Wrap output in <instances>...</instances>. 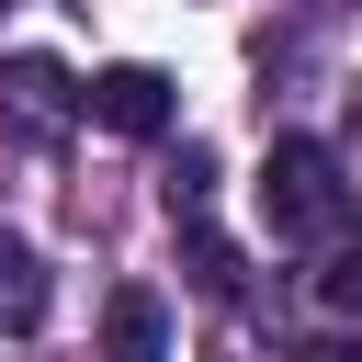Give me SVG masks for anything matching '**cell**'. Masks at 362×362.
Here are the masks:
<instances>
[{"label":"cell","mask_w":362,"mask_h":362,"mask_svg":"<svg viewBox=\"0 0 362 362\" xmlns=\"http://www.w3.org/2000/svg\"><path fill=\"white\" fill-rule=\"evenodd\" d=\"M102 362H170V305H158L147 283H124V294L102 305Z\"/></svg>","instance_id":"obj_4"},{"label":"cell","mask_w":362,"mask_h":362,"mask_svg":"<svg viewBox=\"0 0 362 362\" xmlns=\"http://www.w3.org/2000/svg\"><path fill=\"white\" fill-rule=\"evenodd\" d=\"M351 215H362V181L317 147V136H283L272 158H260V226L272 238H351Z\"/></svg>","instance_id":"obj_1"},{"label":"cell","mask_w":362,"mask_h":362,"mask_svg":"<svg viewBox=\"0 0 362 362\" xmlns=\"http://www.w3.org/2000/svg\"><path fill=\"white\" fill-rule=\"evenodd\" d=\"M317 305H328V317H351V328H362V226H351V238H339V249H328V272H317Z\"/></svg>","instance_id":"obj_6"},{"label":"cell","mask_w":362,"mask_h":362,"mask_svg":"<svg viewBox=\"0 0 362 362\" xmlns=\"http://www.w3.org/2000/svg\"><path fill=\"white\" fill-rule=\"evenodd\" d=\"M305 362H362V328H351V339H328V351H305Z\"/></svg>","instance_id":"obj_7"},{"label":"cell","mask_w":362,"mask_h":362,"mask_svg":"<svg viewBox=\"0 0 362 362\" xmlns=\"http://www.w3.org/2000/svg\"><path fill=\"white\" fill-rule=\"evenodd\" d=\"M90 124H113V136H170V79L158 68H102L90 79Z\"/></svg>","instance_id":"obj_3"},{"label":"cell","mask_w":362,"mask_h":362,"mask_svg":"<svg viewBox=\"0 0 362 362\" xmlns=\"http://www.w3.org/2000/svg\"><path fill=\"white\" fill-rule=\"evenodd\" d=\"M0 113H11L23 136H68V124L90 113V90H79L57 57H0Z\"/></svg>","instance_id":"obj_2"},{"label":"cell","mask_w":362,"mask_h":362,"mask_svg":"<svg viewBox=\"0 0 362 362\" xmlns=\"http://www.w3.org/2000/svg\"><path fill=\"white\" fill-rule=\"evenodd\" d=\"M34 317H45V260H34V249H23V238H0V328H11V339H23V328H34Z\"/></svg>","instance_id":"obj_5"},{"label":"cell","mask_w":362,"mask_h":362,"mask_svg":"<svg viewBox=\"0 0 362 362\" xmlns=\"http://www.w3.org/2000/svg\"><path fill=\"white\" fill-rule=\"evenodd\" d=\"M0 11H11V0H0Z\"/></svg>","instance_id":"obj_8"}]
</instances>
